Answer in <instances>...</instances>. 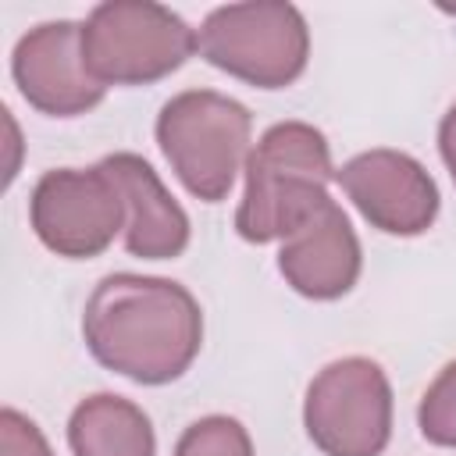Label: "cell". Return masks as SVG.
Here are the masks:
<instances>
[{"mask_svg":"<svg viewBox=\"0 0 456 456\" xmlns=\"http://www.w3.org/2000/svg\"><path fill=\"white\" fill-rule=\"evenodd\" d=\"M331 150L314 125H271L246 160V192L235 214L239 235L246 242L292 239L331 203Z\"/></svg>","mask_w":456,"mask_h":456,"instance_id":"obj_2","label":"cell"},{"mask_svg":"<svg viewBox=\"0 0 456 456\" xmlns=\"http://www.w3.org/2000/svg\"><path fill=\"white\" fill-rule=\"evenodd\" d=\"M442 11H445V14H456V4H442Z\"/></svg>","mask_w":456,"mask_h":456,"instance_id":"obj_17","label":"cell"},{"mask_svg":"<svg viewBox=\"0 0 456 456\" xmlns=\"http://www.w3.org/2000/svg\"><path fill=\"white\" fill-rule=\"evenodd\" d=\"M125 200V249L142 260H167L189 246V217L167 196L157 171L135 153L100 160Z\"/></svg>","mask_w":456,"mask_h":456,"instance_id":"obj_11","label":"cell"},{"mask_svg":"<svg viewBox=\"0 0 456 456\" xmlns=\"http://www.w3.org/2000/svg\"><path fill=\"white\" fill-rule=\"evenodd\" d=\"M89 353L139 385H167L189 370L203 342L192 292L171 278L107 274L82 314Z\"/></svg>","mask_w":456,"mask_h":456,"instance_id":"obj_1","label":"cell"},{"mask_svg":"<svg viewBox=\"0 0 456 456\" xmlns=\"http://www.w3.org/2000/svg\"><path fill=\"white\" fill-rule=\"evenodd\" d=\"M11 71L21 96L53 118L86 114L107 93V86H100L86 68L82 25L75 21H46L25 32L14 46Z\"/></svg>","mask_w":456,"mask_h":456,"instance_id":"obj_9","label":"cell"},{"mask_svg":"<svg viewBox=\"0 0 456 456\" xmlns=\"http://www.w3.org/2000/svg\"><path fill=\"white\" fill-rule=\"evenodd\" d=\"M438 150H442V160H445V167L456 182V103L445 110V118L438 125Z\"/></svg>","mask_w":456,"mask_h":456,"instance_id":"obj_16","label":"cell"},{"mask_svg":"<svg viewBox=\"0 0 456 456\" xmlns=\"http://www.w3.org/2000/svg\"><path fill=\"white\" fill-rule=\"evenodd\" d=\"M200 50V36L164 4L110 0L82 25V57L100 86L157 82Z\"/></svg>","mask_w":456,"mask_h":456,"instance_id":"obj_4","label":"cell"},{"mask_svg":"<svg viewBox=\"0 0 456 456\" xmlns=\"http://www.w3.org/2000/svg\"><path fill=\"white\" fill-rule=\"evenodd\" d=\"M417 420H420V435L428 442L456 449V360L445 363L438 370V378L428 385Z\"/></svg>","mask_w":456,"mask_h":456,"instance_id":"obj_14","label":"cell"},{"mask_svg":"<svg viewBox=\"0 0 456 456\" xmlns=\"http://www.w3.org/2000/svg\"><path fill=\"white\" fill-rule=\"evenodd\" d=\"M278 271L285 281L310 299H338L360 278V242L331 200L317 217H310L292 239H285L278 253Z\"/></svg>","mask_w":456,"mask_h":456,"instance_id":"obj_10","label":"cell"},{"mask_svg":"<svg viewBox=\"0 0 456 456\" xmlns=\"http://www.w3.org/2000/svg\"><path fill=\"white\" fill-rule=\"evenodd\" d=\"M356 210L388 235H420L438 217V185L399 150H367L335 171Z\"/></svg>","mask_w":456,"mask_h":456,"instance_id":"obj_8","label":"cell"},{"mask_svg":"<svg viewBox=\"0 0 456 456\" xmlns=\"http://www.w3.org/2000/svg\"><path fill=\"white\" fill-rule=\"evenodd\" d=\"M175 456H253V442L235 417H203L189 424L175 445Z\"/></svg>","mask_w":456,"mask_h":456,"instance_id":"obj_13","label":"cell"},{"mask_svg":"<svg viewBox=\"0 0 456 456\" xmlns=\"http://www.w3.org/2000/svg\"><path fill=\"white\" fill-rule=\"evenodd\" d=\"M303 424L324 456H378L392 435V388L367 356L328 363L306 388Z\"/></svg>","mask_w":456,"mask_h":456,"instance_id":"obj_6","label":"cell"},{"mask_svg":"<svg viewBox=\"0 0 456 456\" xmlns=\"http://www.w3.org/2000/svg\"><path fill=\"white\" fill-rule=\"evenodd\" d=\"M200 53L249 86L281 89L303 75L310 32L292 4H228L207 14L200 28Z\"/></svg>","mask_w":456,"mask_h":456,"instance_id":"obj_5","label":"cell"},{"mask_svg":"<svg viewBox=\"0 0 456 456\" xmlns=\"http://www.w3.org/2000/svg\"><path fill=\"white\" fill-rule=\"evenodd\" d=\"M0 456H53L43 431L18 410H0Z\"/></svg>","mask_w":456,"mask_h":456,"instance_id":"obj_15","label":"cell"},{"mask_svg":"<svg viewBox=\"0 0 456 456\" xmlns=\"http://www.w3.org/2000/svg\"><path fill=\"white\" fill-rule=\"evenodd\" d=\"M32 228L57 256H96L110 246L125 224V200L110 175L96 167H57L46 171L32 189Z\"/></svg>","mask_w":456,"mask_h":456,"instance_id":"obj_7","label":"cell"},{"mask_svg":"<svg viewBox=\"0 0 456 456\" xmlns=\"http://www.w3.org/2000/svg\"><path fill=\"white\" fill-rule=\"evenodd\" d=\"M249 132V110L214 89H185L171 96L157 118V142L167 164L203 203L228 196L246 157Z\"/></svg>","mask_w":456,"mask_h":456,"instance_id":"obj_3","label":"cell"},{"mask_svg":"<svg viewBox=\"0 0 456 456\" xmlns=\"http://www.w3.org/2000/svg\"><path fill=\"white\" fill-rule=\"evenodd\" d=\"M68 442L75 456H153L150 417L110 392L89 395L75 406L68 420Z\"/></svg>","mask_w":456,"mask_h":456,"instance_id":"obj_12","label":"cell"}]
</instances>
